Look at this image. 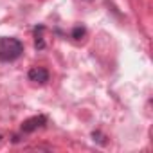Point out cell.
<instances>
[{"instance_id":"1","label":"cell","mask_w":153,"mask_h":153,"mask_svg":"<svg viewBox=\"0 0 153 153\" xmlns=\"http://www.w3.org/2000/svg\"><path fill=\"white\" fill-rule=\"evenodd\" d=\"M24 54V43L11 36L0 38V61H15Z\"/></svg>"},{"instance_id":"2","label":"cell","mask_w":153,"mask_h":153,"mask_svg":"<svg viewBox=\"0 0 153 153\" xmlns=\"http://www.w3.org/2000/svg\"><path fill=\"white\" fill-rule=\"evenodd\" d=\"M27 78H29V81H33L34 85H45L47 81H49V72H47V68H43V67H33L29 72H27Z\"/></svg>"},{"instance_id":"3","label":"cell","mask_w":153,"mask_h":153,"mask_svg":"<svg viewBox=\"0 0 153 153\" xmlns=\"http://www.w3.org/2000/svg\"><path fill=\"white\" fill-rule=\"evenodd\" d=\"M45 123H47L45 115H34V117H29L27 121L22 123V131H24V133H33V131H36L38 128H42Z\"/></svg>"},{"instance_id":"4","label":"cell","mask_w":153,"mask_h":153,"mask_svg":"<svg viewBox=\"0 0 153 153\" xmlns=\"http://www.w3.org/2000/svg\"><path fill=\"white\" fill-rule=\"evenodd\" d=\"M85 33H87V31H85L83 25H76V27L72 29V38H74V40H81V38L85 36Z\"/></svg>"},{"instance_id":"5","label":"cell","mask_w":153,"mask_h":153,"mask_svg":"<svg viewBox=\"0 0 153 153\" xmlns=\"http://www.w3.org/2000/svg\"><path fill=\"white\" fill-rule=\"evenodd\" d=\"M0 140H2V137H0Z\"/></svg>"}]
</instances>
